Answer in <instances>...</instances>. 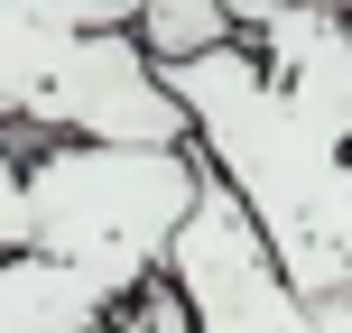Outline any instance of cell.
I'll list each match as a JSON object with an SVG mask.
<instances>
[{"instance_id": "7", "label": "cell", "mask_w": 352, "mask_h": 333, "mask_svg": "<svg viewBox=\"0 0 352 333\" xmlns=\"http://www.w3.org/2000/svg\"><path fill=\"white\" fill-rule=\"evenodd\" d=\"M316 10H343V19H352V0H316Z\"/></svg>"}, {"instance_id": "2", "label": "cell", "mask_w": 352, "mask_h": 333, "mask_svg": "<svg viewBox=\"0 0 352 333\" xmlns=\"http://www.w3.org/2000/svg\"><path fill=\"white\" fill-rule=\"evenodd\" d=\"M195 185V139H28V250L0 260V333H111L167 278Z\"/></svg>"}, {"instance_id": "6", "label": "cell", "mask_w": 352, "mask_h": 333, "mask_svg": "<svg viewBox=\"0 0 352 333\" xmlns=\"http://www.w3.org/2000/svg\"><path fill=\"white\" fill-rule=\"evenodd\" d=\"M28 250V148L0 139V260Z\"/></svg>"}, {"instance_id": "3", "label": "cell", "mask_w": 352, "mask_h": 333, "mask_svg": "<svg viewBox=\"0 0 352 333\" xmlns=\"http://www.w3.org/2000/svg\"><path fill=\"white\" fill-rule=\"evenodd\" d=\"M0 139H186L158 56L140 47V0H0Z\"/></svg>"}, {"instance_id": "4", "label": "cell", "mask_w": 352, "mask_h": 333, "mask_svg": "<svg viewBox=\"0 0 352 333\" xmlns=\"http://www.w3.org/2000/svg\"><path fill=\"white\" fill-rule=\"evenodd\" d=\"M167 287L186 297L195 333H352V297H297L287 268L269 260L250 204L213 167L195 185V213L176 222Z\"/></svg>"}, {"instance_id": "5", "label": "cell", "mask_w": 352, "mask_h": 333, "mask_svg": "<svg viewBox=\"0 0 352 333\" xmlns=\"http://www.w3.org/2000/svg\"><path fill=\"white\" fill-rule=\"evenodd\" d=\"M213 37H232V0H140V47L158 65L213 47Z\"/></svg>"}, {"instance_id": "1", "label": "cell", "mask_w": 352, "mask_h": 333, "mask_svg": "<svg viewBox=\"0 0 352 333\" xmlns=\"http://www.w3.org/2000/svg\"><path fill=\"white\" fill-rule=\"evenodd\" d=\"M195 158L250 204L297 297L352 287V19L316 0H232V37L167 56Z\"/></svg>"}]
</instances>
